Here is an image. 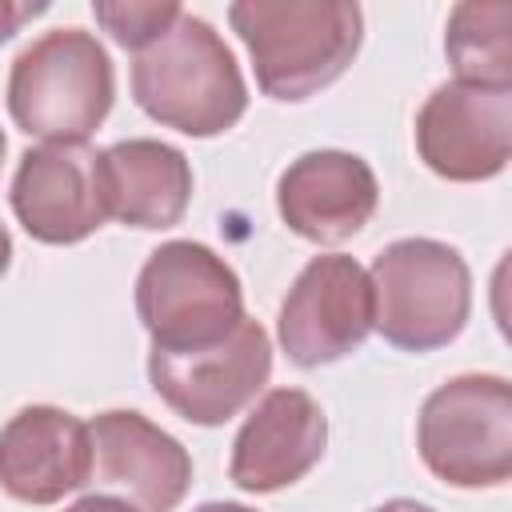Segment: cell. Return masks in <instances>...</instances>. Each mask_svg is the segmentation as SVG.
I'll list each match as a JSON object with an SVG mask.
<instances>
[{"label":"cell","mask_w":512,"mask_h":512,"mask_svg":"<svg viewBox=\"0 0 512 512\" xmlns=\"http://www.w3.org/2000/svg\"><path fill=\"white\" fill-rule=\"evenodd\" d=\"M416 152L456 184L500 176L512 156V88L440 84L416 112Z\"/></svg>","instance_id":"9"},{"label":"cell","mask_w":512,"mask_h":512,"mask_svg":"<svg viewBox=\"0 0 512 512\" xmlns=\"http://www.w3.org/2000/svg\"><path fill=\"white\" fill-rule=\"evenodd\" d=\"M48 12V4H16V0H0V44H8L32 16Z\"/></svg>","instance_id":"18"},{"label":"cell","mask_w":512,"mask_h":512,"mask_svg":"<svg viewBox=\"0 0 512 512\" xmlns=\"http://www.w3.org/2000/svg\"><path fill=\"white\" fill-rule=\"evenodd\" d=\"M416 448L452 488H500L512 476V384L496 372L444 380L420 408Z\"/></svg>","instance_id":"6"},{"label":"cell","mask_w":512,"mask_h":512,"mask_svg":"<svg viewBox=\"0 0 512 512\" xmlns=\"http://www.w3.org/2000/svg\"><path fill=\"white\" fill-rule=\"evenodd\" d=\"M100 188L112 220L128 228H172L192 200V164L164 140H120L100 148Z\"/></svg>","instance_id":"15"},{"label":"cell","mask_w":512,"mask_h":512,"mask_svg":"<svg viewBox=\"0 0 512 512\" xmlns=\"http://www.w3.org/2000/svg\"><path fill=\"white\" fill-rule=\"evenodd\" d=\"M372 328L400 352L452 344L472 316V272L464 256L432 236L392 240L368 268Z\"/></svg>","instance_id":"4"},{"label":"cell","mask_w":512,"mask_h":512,"mask_svg":"<svg viewBox=\"0 0 512 512\" xmlns=\"http://www.w3.org/2000/svg\"><path fill=\"white\" fill-rule=\"evenodd\" d=\"M136 316L160 352L208 348L244 320V288L208 244L168 240L136 276Z\"/></svg>","instance_id":"5"},{"label":"cell","mask_w":512,"mask_h":512,"mask_svg":"<svg viewBox=\"0 0 512 512\" xmlns=\"http://www.w3.org/2000/svg\"><path fill=\"white\" fill-rule=\"evenodd\" d=\"M380 204L376 172L364 156L340 148H316L296 156L276 180L280 220L312 244L352 240Z\"/></svg>","instance_id":"11"},{"label":"cell","mask_w":512,"mask_h":512,"mask_svg":"<svg viewBox=\"0 0 512 512\" xmlns=\"http://www.w3.org/2000/svg\"><path fill=\"white\" fill-rule=\"evenodd\" d=\"M116 68L84 28L36 36L8 72V116L44 144H84L112 112Z\"/></svg>","instance_id":"3"},{"label":"cell","mask_w":512,"mask_h":512,"mask_svg":"<svg viewBox=\"0 0 512 512\" xmlns=\"http://www.w3.org/2000/svg\"><path fill=\"white\" fill-rule=\"evenodd\" d=\"M328 448V416L304 388H272L244 416L228 476L244 492H280L304 480Z\"/></svg>","instance_id":"12"},{"label":"cell","mask_w":512,"mask_h":512,"mask_svg":"<svg viewBox=\"0 0 512 512\" xmlns=\"http://www.w3.org/2000/svg\"><path fill=\"white\" fill-rule=\"evenodd\" d=\"M272 376V340L260 320H240L224 340L188 352H148L156 396L188 424L216 428L244 412Z\"/></svg>","instance_id":"7"},{"label":"cell","mask_w":512,"mask_h":512,"mask_svg":"<svg viewBox=\"0 0 512 512\" xmlns=\"http://www.w3.org/2000/svg\"><path fill=\"white\" fill-rule=\"evenodd\" d=\"M372 512H436V508H428V504H420V500H408V496H396V500L376 504Z\"/></svg>","instance_id":"20"},{"label":"cell","mask_w":512,"mask_h":512,"mask_svg":"<svg viewBox=\"0 0 512 512\" xmlns=\"http://www.w3.org/2000/svg\"><path fill=\"white\" fill-rule=\"evenodd\" d=\"M12 212L40 244H80L104 220L100 152L88 144L28 148L12 176Z\"/></svg>","instance_id":"10"},{"label":"cell","mask_w":512,"mask_h":512,"mask_svg":"<svg viewBox=\"0 0 512 512\" xmlns=\"http://www.w3.org/2000/svg\"><path fill=\"white\" fill-rule=\"evenodd\" d=\"M192 512H256V508L236 504V500H208V504H200V508H192Z\"/></svg>","instance_id":"21"},{"label":"cell","mask_w":512,"mask_h":512,"mask_svg":"<svg viewBox=\"0 0 512 512\" xmlns=\"http://www.w3.org/2000/svg\"><path fill=\"white\" fill-rule=\"evenodd\" d=\"M132 96L156 124L200 140L228 132L248 112V84L232 48L192 12H180L160 40L136 52Z\"/></svg>","instance_id":"2"},{"label":"cell","mask_w":512,"mask_h":512,"mask_svg":"<svg viewBox=\"0 0 512 512\" xmlns=\"http://www.w3.org/2000/svg\"><path fill=\"white\" fill-rule=\"evenodd\" d=\"M372 332V284L368 272L344 256H312L292 280L280 316L276 340L296 368L336 364L356 352Z\"/></svg>","instance_id":"8"},{"label":"cell","mask_w":512,"mask_h":512,"mask_svg":"<svg viewBox=\"0 0 512 512\" xmlns=\"http://www.w3.org/2000/svg\"><path fill=\"white\" fill-rule=\"evenodd\" d=\"M4 152H8V140H4V128H0V164H4Z\"/></svg>","instance_id":"23"},{"label":"cell","mask_w":512,"mask_h":512,"mask_svg":"<svg viewBox=\"0 0 512 512\" xmlns=\"http://www.w3.org/2000/svg\"><path fill=\"white\" fill-rule=\"evenodd\" d=\"M92 480L88 424L56 404H28L0 428V488L20 504H56Z\"/></svg>","instance_id":"14"},{"label":"cell","mask_w":512,"mask_h":512,"mask_svg":"<svg viewBox=\"0 0 512 512\" xmlns=\"http://www.w3.org/2000/svg\"><path fill=\"white\" fill-rule=\"evenodd\" d=\"M184 8L172 4V0H96L92 4V16L96 24L128 52H140L148 48L152 40H160L172 20L180 16Z\"/></svg>","instance_id":"17"},{"label":"cell","mask_w":512,"mask_h":512,"mask_svg":"<svg viewBox=\"0 0 512 512\" xmlns=\"http://www.w3.org/2000/svg\"><path fill=\"white\" fill-rule=\"evenodd\" d=\"M444 52L460 84L512 88V4L464 0L448 16Z\"/></svg>","instance_id":"16"},{"label":"cell","mask_w":512,"mask_h":512,"mask_svg":"<svg viewBox=\"0 0 512 512\" xmlns=\"http://www.w3.org/2000/svg\"><path fill=\"white\" fill-rule=\"evenodd\" d=\"M64 512H140L132 500L124 496H108V492H96V496H80L76 504H68Z\"/></svg>","instance_id":"19"},{"label":"cell","mask_w":512,"mask_h":512,"mask_svg":"<svg viewBox=\"0 0 512 512\" xmlns=\"http://www.w3.org/2000/svg\"><path fill=\"white\" fill-rule=\"evenodd\" d=\"M92 480L124 492L140 512H172L192 484L188 448L140 412L112 408L88 424Z\"/></svg>","instance_id":"13"},{"label":"cell","mask_w":512,"mask_h":512,"mask_svg":"<svg viewBox=\"0 0 512 512\" xmlns=\"http://www.w3.org/2000/svg\"><path fill=\"white\" fill-rule=\"evenodd\" d=\"M228 24L244 40L264 96L296 104L348 72L364 40L352 0H236Z\"/></svg>","instance_id":"1"},{"label":"cell","mask_w":512,"mask_h":512,"mask_svg":"<svg viewBox=\"0 0 512 512\" xmlns=\"http://www.w3.org/2000/svg\"><path fill=\"white\" fill-rule=\"evenodd\" d=\"M8 264H12V236H8V228H4V220H0V280H4Z\"/></svg>","instance_id":"22"}]
</instances>
